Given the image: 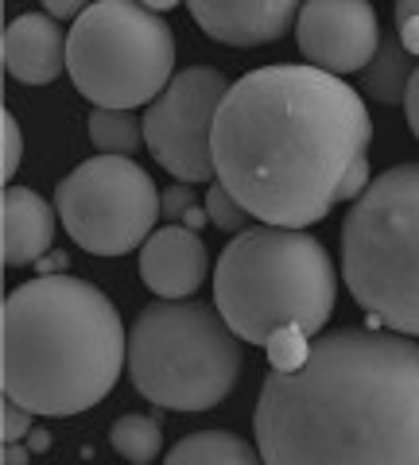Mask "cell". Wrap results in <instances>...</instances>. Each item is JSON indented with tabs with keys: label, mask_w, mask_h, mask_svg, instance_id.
<instances>
[{
	"label": "cell",
	"mask_w": 419,
	"mask_h": 465,
	"mask_svg": "<svg viewBox=\"0 0 419 465\" xmlns=\"http://www.w3.org/2000/svg\"><path fill=\"white\" fill-rule=\"evenodd\" d=\"M191 16L225 47H264L292 32L299 8L292 0H191Z\"/></svg>",
	"instance_id": "obj_11"
},
{
	"label": "cell",
	"mask_w": 419,
	"mask_h": 465,
	"mask_svg": "<svg viewBox=\"0 0 419 465\" xmlns=\"http://www.w3.org/2000/svg\"><path fill=\"white\" fill-rule=\"evenodd\" d=\"M55 210L78 249L94 256H125L155 232V222L164 217V194L133 159L97 155L55 186Z\"/></svg>",
	"instance_id": "obj_8"
},
{
	"label": "cell",
	"mask_w": 419,
	"mask_h": 465,
	"mask_svg": "<svg viewBox=\"0 0 419 465\" xmlns=\"http://www.w3.org/2000/svg\"><path fill=\"white\" fill-rule=\"evenodd\" d=\"M241 345L218 302L155 299L128 330V381L167 411H210L241 381Z\"/></svg>",
	"instance_id": "obj_5"
},
{
	"label": "cell",
	"mask_w": 419,
	"mask_h": 465,
	"mask_svg": "<svg viewBox=\"0 0 419 465\" xmlns=\"http://www.w3.org/2000/svg\"><path fill=\"white\" fill-rule=\"evenodd\" d=\"M381 20L365 0H311L299 8L295 39L307 66L326 74H361L381 47Z\"/></svg>",
	"instance_id": "obj_10"
},
{
	"label": "cell",
	"mask_w": 419,
	"mask_h": 465,
	"mask_svg": "<svg viewBox=\"0 0 419 465\" xmlns=\"http://www.w3.org/2000/svg\"><path fill=\"white\" fill-rule=\"evenodd\" d=\"M128 365V333L105 291L39 275L0 311V388L39 419L90 411Z\"/></svg>",
	"instance_id": "obj_3"
},
{
	"label": "cell",
	"mask_w": 419,
	"mask_h": 465,
	"mask_svg": "<svg viewBox=\"0 0 419 465\" xmlns=\"http://www.w3.org/2000/svg\"><path fill=\"white\" fill-rule=\"evenodd\" d=\"M206 213H210V222L225 229V232H241V229H249V210L241 206V202L225 191L222 183H210V191H206Z\"/></svg>",
	"instance_id": "obj_21"
},
{
	"label": "cell",
	"mask_w": 419,
	"mask_h": 465,
	"mask_svg": "<svg viewBox=\"0 0 419 465\" xmlns=\"http://www.w3.org/2000/svg\"><path fill=\"white\" fill-rule=\"evenodd\" d=\"M229 82L214 66H191L171 78V85L144 113V143L164 171L179 183H210L214 171V116L229 94Z\"/></svg>",
	"instance_id": "obj_9"
},
{
	"label": "cell",
	"mask_w": 419,
	"mask_h": 465,
	"mask_svg": "<svg viewBox=\"0 0 419 465\" xmlns=\"http://www.w3.org/2000/svg\"><path fill=\"white\" fill-rule=\"evenodd\" d=\"M66 264H70V256H66V252H51V256H43L39 275H63Z\"/></svg>",
	"instance_id": "obj_29"
},
{
	"label": "cell",
	"mask_w": 419,
	"mask_h": 465,
	"mask_svg": "<svg viewBox=\"0 0 419 465\" xmlns=\"http://www.w3.org/2000/svg\"><path fill=\"white\" fill-rule=\"evenodd\" d=\"M369 186V155H361L357 163L350 167V174L342 179V191H338V202H357L361 194H365Z\"/></svg>",
	"instance_id": "obj_24"
},
{
	"label": "cell",
	"mask_w": 419,
	"mask_h": 465,
	"mask_svg": "<svg viewBox=\"0 0 419 465\" xmlns=\"http://www.w3.org/2000/svg\"><path fill=\"white\" fill-rule=\"evenodd\" d=\"M260 450L229 430H198L167 450V465H256Z\"/></svg>",
	"instance_id": "obj_16"
},
{
	"label": "cell",
	"mask_w": 419,
	"mask_h": 465,
	"mask_svg": "<svg viewBox=\"0 0 419 465\" xmlns=\"http://www.w3.org/2000/svg\"><path fill=\"white\" fill-rule=\"evenodd\" d=\"M32 419H39L35 411H27V407H20L16 400H8L5 396V407H0V439L5 442H20L32 434Z\"/></svg>",
	"instance_id": "obj_22"
},
{
	"label": "cell",
	"mask_w": 419,
	"mask_h": 465,
	"mask_svg": "<svg viewBox=\"0 0 419 465\" xmlns=\"http://www.w3.org/2000/svg\"><path fill=\"white\" fill-rule=\"evenodd\" d=\"M109 446L117 450L125 461L148 465L164 454V427L160 415H121L109 427Z\"/></svg>",
	"instance_id": "obj_17"
},
{
	"label": "cell",
	"mask_w": 419,
	"mask_h": 465,
	"mask_svg": "<svg viewBox=\"0 0 419 465\" xmlns=\"http://www.w3.org/2000/svg\"><path fill=\"white\" fill-rule=\"evenodd\" d=\"M144 8H148L152 16H160V12H171V8H175V0H148Z\"/></svg>",
	"instance_id": "obj_31"
},
{
	"label": "cell",
	"mask_w": 419,
	"mask_h": 465,
	"mask_svg": "<svg viewBox=\"0 0 419 465\" xmlns=\"http://www.w3.org/2000/svg\"><path fill=\"white\" fill-rule=\"evenodd\" d=\"M175 66V35L164 16L133 0H97L66 39V70L75 90L97 109L152 105Z\"/></svg>",
	"instance_id": "obj_7"
},
{
	"label": "cell",
	"mask_w": 419,
	"mask_h": 465,
	"mask_svg": "<svg viewBox=\"0 0 419 465\" xmlns=\"http://www.w3.org/2000/svg\"><path fill=\"white\" fill-rule=\"evenodd\" d=\"M66 39L59 20L39 16V12H24L5 27V70L24 85H51L66 70Z\"/></svg>",
	"instance_id": "obj_13"
},
{
	"label": "cell",
	"mask_w": 419,
	"mask_h": 465,
	"mask_svg": "<svg viewBox=\"0 0 419 465\" xmlns=\"http://www.w3.org/2000/svg\"><path fill=\"white\" fill-rule=\"evenodd\" d=\"M5 465H27V458H32V446H20V442H5Z\"/></svg>",
	"instance_id": "obj_28"
},
{
	"label": "cell",
	"mask_w": 419,
	"mask_h": 465,
	"mask_svg": "<svg viewBox=\"0 0 419 465\" xmlns=\"http://www.w3.org/2000/svg\"><path fill=\"white\" fill-rule=\"evenodd\" d=\"M404 113H408V128H412L415 140H419V66H415V74H412L408 97H404Z\"/></svg>",
	"instance_id": "obj_26"
},
{
	"label": "cell",
	"mask_w": 419,
	"mask_h": 465,
	"mask_svg": "<svg viewBox=\"0 0 419 465\" xmlns=\"http://www.w3.org/2000/svg\"><path fill=\"white\" fill-rule=\"evenodd\" d=\"M264 353H268V365L276 372H295L311 353V333H303L299 326H280L264 341Z\"/></svg>",
	"instance_id": "obj_19"
},
{
	"label": "cell",
	"mask_w": 419,
	"mask_h": 465,
	"mask_svg": "<svg viewBox=\"0 0 419 465\" xmlns=\"http://www.w3.org/2000/svg\"><path fill=\"white\" fill-rule=\"evenodd\" d=\"M210 272L206 244L195 229L164 225L155 229L140 249V280L160 299H191L202 291V280Z\"/></svg>",
	"instance_id": "obj_12"
},
{
	"label": "cell",
	"mask_w": 419,
	"mask_h": 465,
	"mask_svg": "<svg viewBox=\"0 0 419 465\" xmlns=\"http://www.w3.org/2000/svg\"><path fill=\"white\" fill-rule=\"evenodd\" d=\"M415 66L419 63H415L408 51H404L400 35L396 32H384L377 54H373V63L361 70V94H365L373 105H404Z\"/></svg>",
	"instance_id": "obj_15"
},
{
	"label": "cell",
	"mask_w": 419,
	"mask_h": 465,
	"mask_svg": "<svg viewBox=\"0 0 419 465\" xmlns=\"http://www.w3.org/2000/svg\"><path fill=\"white\" fill-rule=\"evenodd\" d=\"M214 302L241 341L264 345L280 326L323 333L338 302V275L319 241L303 229L249 225L222 249Z\"/></svg>",
	"instance_id": "obj_4"
},
{
	"label": "cell",
	"mask_w": 419,
	"mask_h": 465,
	"mask_svg": "<svg viewBox=\"0 0 419 465\" xmlns=\"http://www.w3.org/2000/svg\"><path fill=\"white\" fill-rule=\"evenodd\" d=\"M396 35L404 43V51L419 58V16H396Z\"/></svg>",
	"instance_id": "obj_25"
},
{
	"label": "cell",
	"mask_w": 419,
	"mask_h": 465,
	"mask_svg": "<svg viewBox=\"0 0 419 465\" xmlns=\"http://www.w3.org/2000/svg\"><path fill=\"white\" fill-rule=\"evenodd\" d=\"M253 430L268 465H419V341L314 333L295 372L264 376Z\"/></svg>",
	"instance_id": "obj_2"
},
{
	"label": "cell",
	"mask_w": 419,
	"mask_h": 465,
	"mask_svg": "<svg viewBox=\"0 0 419 465\" xmlns=\"http://www.w3.org/2000/svg\"><path fill=\"white\" fill-rule=\"evenodd\" d=\"M164 217H167V225H186L195 232L210 222V213L198 206V194L191 183H179L171 191H164Z\"/></svg>",
	"instance_id": "obj_20"
},
{
	"label": "cell",
	"mask_w": 419,
	"mask_h": 465,
	"mask_svg": "<svg viewBox=\"0 0 419 465\" xmlns=\"http://www.w3.org/2000/svg\"><path fill=\"white\" fill-rule=\"evenodd\" d=\"M90 8V5H78V0H47V16L51 20H70V16H82V12Z\"/></svg>",
	"instance_id": "obj_27"
},
{
	"label": "cell",
	"mask_w": 419,
	"mask_h": 465,
	"mask_svg": "<svg viewBox=\"0 0 419 465\" xmlns=\"http://www.w3.org/2000/svg\"><path fill=\"white\" fill-rule=\"evenodd\" d=\"M27 446H32V454H47V450H51V434L32 427V434H27Z\"/></svg>",
	"instance_id": "obj_30"
},
{
	"label": "cell",
	"mask_w": 419,
	"mask_h": 465,
	"mask_svg": "<svg viewBox=\"0 0 419 465\" xmlns=\"http://www.w3.org/2000/svg\"><path fill=\"white\" fill-rule=\"evenodd\" d=\"M373 121L350 82L314 66H260L214 116L218 183L264 225L307 229L334 210L369 152Z\"/></svg>",
	"instance_id": "obj_1"
},
{
	"label": "cell",
	"mask_w": 419,
	"mask_h": 465,
	"mask_svg": "<svg viewBox=\"0 0 419 465\" xmlns=\"http://www.w3.org/2000/svg\"><path fill=\"white\" fill-rule=\"evenodd\" d=\"M90 140L101 155H136L144 143V121L133 109H94L90 113Z\"/></svg>",
	"instance_id": "obj_18"
},
{
	"label": "cell",
	"mask_w": 419,
	"mask_h": 465,
	"mask_svg": "<svg viewBox=\"0 0 419 465\" xmlns=\"http://www.w3.org/2000/svg\"><path fill=\"white\" fill-rule=\"evenodd\" d=\"M342 275L361 311L419 338V163L388 167L350 206Z\"/></svg>",
	"instance_id": "obj_6"
},
{
	"label": "cell",
	"mask_w": 419,
	"mask_h": 465,
	"mask_svg": "<svg viewBox=\"0 0 419 465\" xmlns=\"http://www.w3.org/2000/svg\"><path fill=\"white\" fill-rule=\"evenodd\" d=\"M0 213H5V264L8 268H20V264H32V260L47 256L51 241H55V213L47 202H43L35 191L27 186H5L0 194Z\"/></svg>",
	"instance_id": "obj_14"
},
{
	"label": "cell",
	"mask_w": 419,
	"mask_h": 465,
	"mask_svg": "<svg viewBox=\"0 0 419 465\" xmlns=\"http://www.w3.org/2000/svg\"><path fill=\"white\" fill-rule=\"evenodd\" d=\"M396 16H419V0H400V5H396Z\"/></svg>",
	"instance_id": "obj_32"
},
{
	"label": "cell",
	"mask_w": 419,
	"mask_h": 465,
	"mask_svg": "<svg viewBox=\"0 0 419 465\" xmlns=\"http://www.w3.org/2000/svg\"><path fill=\"white\" fill-rule=\"evenodd\" d=\"M0 128H5V163H0V179L12 186V174H16L20 155H24V136H20V124L12 113H0Z\"/></svg>",
	"instance_id": "obj_23"
}]
</instances>
